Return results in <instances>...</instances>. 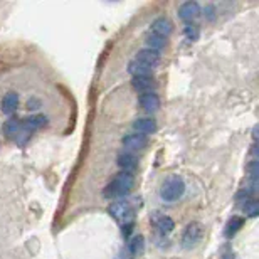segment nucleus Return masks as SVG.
<instances>
[{"instance_id":"7ed1b4c3","label":"nucleus","mask_w":259,"mask_h":259,"mask_svg":"<svg viewBox=\"0 0 259 259\" xmlns=\"http://www.w3.org/2000/svg\"><path fill=\"white\" fill-rule=\"evenodd\" d=\"M185 192V184L180 175H170L163 180L162 189H160V197L165 202H175Z\"/></svg>"},{"instance_id":"b1692460","label":"nucleus","mask_w":259,"mask_h":259,"mask_svg":"<svg viewBox=\"0 0 259 259\" xmlns=\"http://www.w3.org/2000/svg\"><path fill=\"white\" fill-rule=\"evenodd\" d=\"M224 259H234V256H232V254H226Z\"/></svg>"},{"instance_id":"4468645a","label":"nucleus","mask_w":259,"mask_h":259,"mask_svg":"<svg viewBox=\"0 0 259 259\" xmlns=\"http://www.w3.org/2000/svg\"><path fill=\"white\" fill-rule=\"evenodd\" d=\"M133 130L140 135H150L157 132V121L153 118H138L133 121Z\"/></svg>"},{"instance_id":"9b49d317","label":"nucleus","mask_w":259,"mask_h":259,"mask_svg":"<svg viewBox=\"0 0 259 259\" xmlns=\"http://www.w3.org/2000/svg\"><path fill=\"white\" fill-rule=\"evenodd\" d=\"M138 103H140V106L148 113L157 111L160 108V98L157 93H143V95H140Z\"/></svg>"},{"instance_id":"39448f33","label":"nucleus","mask_w":259,"mask_h":259,"mask_svg":"<svg viewBox=\"0 0 259 259\" xmlns=\"http://www.w3.org/2000/svg\"><path fill=\"white\" fill-rule=\"evenodd\" d=\"M200 5L197 2H192V0H189V2H184L182 5L179 7V17L184 20V22L187 24H192L195 22L197 19L200 17Z\"/></svg>"},{"instance_id":"2eb2a0df","label":"nucleus","mask_w":259,"mask_h":259,"mask_svg":"<svg viewBox=\"0 0 259 259\" xmlns=\"http://www.w3.org/2000/svg\"><path fill=\"white\" fill-rule=\"evenodd\" d=\"M153 224L157 226V229L163 234H170L174 229H175V222L172 217L165 215V214H155L153 215Z\"/></svg>"},{"instance_id":"4be33fe9","label":"nucleus","mask_w":259,"mask_h":259,"mask_svg":"<svg viewBox=\"0 0 259 259\" xmlns=\"http://www.w3.org/2000/svg\"><path fill=\"white\" fill-rule=\"evenodd\" d=\"M184 34H185V37H187L189 40H197V39H199V35H200V29L197 27V25H194V24H189L187 27H185Z\"/></svg>"},{"instance_id":"f03ea898","label":"nucleus","mask_w":259,"mask_h":259,"mask_svg":"<svg viewBox=\"0 0 259 259\" xmlns=\"http://www.w3.org/2000/svg\"><path fill=\"white\" fill-rule=\"evenodd\" d=\"M135 212H137V209H135V205L128 200L113 202V204L108 207V214H110L121 227L135 226Z\"/></svg>"},{"instance_id":"9d476101","label":"nucleus","mask_w":259,"mask_h":259,"mask_svg":"<svg viewBox=\"0 0 259 259\" xmlns=\"http://www.w3.org/2000/svg\"><path fill=\"white\" fill-rule=\"evenodd\" d=\"M121 143H123V147L128 148V150H143L148 145V140L145 135L130 133V135H125V137L121 138Z\"/></svg>"},{"instance_id":"0eeeda50","label":"nucleus","mask_w":259,"mask_h":259,"mask_svg":"<svg viewBox=\"0 0 259 259\" xmlns=\"http://www.w3.org/2000/svg\"><path fill=\"white\" fill-rule=\"evenodd\" d=\"M4 133L7 135L9 138H14L15 142H19L20 137L29 138V133H25L22 130V121L15 120V118H10L4 123Z\"/></svg>"},{"instance_id":"dca6fc26","label":"nucleus","mask_w":259,"mask_h":259,"mask_svg":"<svg viewBox=\"0 0 259 259\" xmlns=\"http://www.w3.org/2000/svg\"><path fill=\"white\" fill-rule=\"evenodd\" d=\"M0 106H2V111L5 113V115L14 113L15 110H17V106H19V95H17V93H14V91L7 93V95L2 98Z\"/></svg>"},{"instance_id":"f3484780","label":"nucleus","mask_w":259,"mask_h":259,"mask_svg":"<svg viewBox=\"0 0 259 259\" xmlns=\"http://www.w3.org/2000/svg\"><path fill=\"white\" fill-rule=\"evenodd\" d=\"M242 226H244V219L239 215H232L229 222L226 224V229H224V236L226 237H234L237 232H239V229H242Z\"/></svg>"},{"instance_id":"6e6552de","label":"nucleus","mask_w":259,"mask_h":259,"mask_svg":"<svg viewBox=\"0 0 259 259\" xmlns=\"http://www.w3.org/2000/svg\"><path fill=\"white\" fill-rule=\"evenodd\" d=\"M138 61V63H142L145 66H148V67H157L160 64V59H162V56H160L158 51H153V49H148V48H145V49H140L138 53H137V58H135Z\"/></svg>"},{"instance_id":"5701e85b","label":"nucleus","mask_w":259,"mask_h":259,"mask_svg":"<svg viewBox=\"0 0 259 259\" xmlns=\"http://www.w3.org/2000/svg\"><path fill=\"white\" fill-rule=\"evenodd\" d=\"M204 17L209 20V22H214L215 20V17H217V10H215V7L212 4H209V5H205L204 7Z\"/></svg>"},{"instance_id":"f257e3e1","label":"nucleus","mask_w":259,"mask_h":259,"mask_svg":"<svg viewBox=\"0 0 259 259\" xmlns=\"http://www.w3.org/2000/svg\"><path fill=\"white\" fill-rule=\"evenodd\" d=\"M133 185H135L133 174L121 172L106 185L105 190H103V195H105V199H123V197H126L132 192Z\"/></svg>"},{"instance_id":"412c9836","label":"nucleus","mask_w":259,"mask_h":259,"mask_svg":"<svg viewBox=\"0 0 259 259\" xmlns=\"http://www.w3.org/2000/svg\"><path fill=\"white\" fill-rule=\"evenodd\" d=\"M244 212H246V215H249V217H257V214H259V205H257V202H256L254 199L246 200V204H244Z\"/></svg>"},{"instance_id":"20e7f679","label":"nucleus","mask_w":259,"mask_h":259,"mask_svg":"<svg viewBox=\"0 0 259 259\" xmlns=\"http://www.w3.org/2000/svg\"><path fill=\"white\" fill-rule=\"evenodd\" d=\"M202 237H204V226L197 221L190 222V224H187V227L184 229L182 246L185 247V249H194L195 246H199Z\"/></svg>"},{"instance_id":"aec40b11","label":"nucleus","mask_w":259,"mask_h":259,"mask_svg":"<svg viewBox=\"0 0 259 259\" xmlns=\"http://www.w3.org/2000/svg\"><path fill=\"white\" fill-rule=\"evenodd\" d=\"M147 44H148V49L158 51L160 53V49H163L165 46H167V39L158 37V35H155V34H148L147 35Z\"/></svg>"},{"instance_id":"ddd939ff","label":"nucleus","mask_w":259,"mask_h":259,"mask_svg":"<svg viewBox=\"0 0 259 259\" xmlns=\"http://www.w3.org/2000/svg\"><path fill=\"white\" fill-rule=\"evenodd\" d=\"M116 163H118V167L123 170V172H130V174H132L133 170H137V167H138V158L135 157L133 153L123 152V153L118 155Z\"/></svg>"},{"instance_id":"423d86ee","label":"nucleus","mask_w":259,"mask_h":259,"mask_svg":"<svg viewBox=\"0 0 259 259\" xmlns=\"http://www.w3.org/2000/svg\"><path fill=\"white\" fill-rule=\"evenodd\" d=\"M174 30V24L170 22L168 17H158L155 19L152 25H150V34H155L158 35V37H163L167 39L170 34H172Z\"/></svg>"},{"instance_id":"1a4fd4ad","label":"nucleus","mask_w":259,"mask_h":259,"mask_svg":"<svg viewBox=\"0 0 259 259\" xmlns=\"http://www.w3.org/2000/svg\"><path fill=\"white\" fill-rule=\"evenodd\" d=\"M132 86L135 91L143 93H155L157 90V81L153 79L152 76H137L132 79Z\"/></svg>"},{"instance_id":"f8f14e48","label":"nucleus","mask_w":259,"mask_h":259,"mask_svg":"<svg viewBox=\"0 0 259 259\" xmlns=\"http://www.w3.org/2000/svg\"><path fill=\"white\" fill-rule=\"evenodd\" d=\"M46 125H48V118H46L44 115H32V116L22 120V130L29 135L32 132H35V130L44 128Z\"/></svg>"},{"instance_id":"6ab92c4d","label":"nucleus","mask_w":259,"mask_h":259,"mask_svg":"<svg viewBox=\"0 0 259 259\" xmlns=\"http://www.w3.org/2000/svg\"><path fill=\"white\" fill-rule=\"evenodd\" d=\"M126 251L130 252V256H140V254H143V251H145V239H143V236H135L130 239L128 242V247H126Z\"/></svg>"},{"instance_id":"a211bd4d","label":"nucleus","mask_w":259,"mask_h":259,"mask_svg":"<svg viewBox=\"0 0 259 259\" xmlns=\"http://www.w3.org/2000/svg\"><path fill=\"white\" fill-rule=\"evenodd\" d=\"M152 71H153L152 67L138 63L137 59H133V61H130V63H128V72L133 77H137V76H152Z\"/></svg>"}]
</instances>
